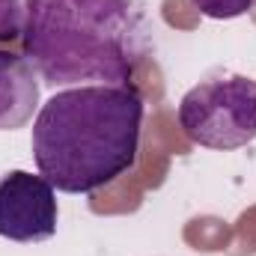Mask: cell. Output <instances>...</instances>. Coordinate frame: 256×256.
<instances>
[{"label": "cell", "instance_id": "6da1fadb", "mask_svg": "<svg viewBox=\"0 0 256 256\" xmlns=\"http://www.w3.org/2000/svg\"><path fill=\"white\" fill-rule=\"evenodd\" d=\"M143 96L131 84H84L54 92L33 122V161L63 194L108 188L137 164Z\"/></svg>", "mask_w": 256, "mask_h": 256}, {"label": "cell", "instance_id": "7a4b0ae2", "mask_svg": "<svg viewBox=\"0 0 256 256\" xmlns=\"http://www.w3.org/2000/svg\"><path fill=\"white\" fill-rule=\"evenodd\" d=\"M24 57L57 84H128L152 54L143 0H27Z\"/></svg>", "mask_w": 256, "mask_h": 256}, {"label": "cell", "instance_id": "3957f363", "mask_svg": "<svg viewBox=\"0 0 256 256\" xmlns=\"http://www.w3.org/2000/svg\"><path fill=\"white\" fill-rule=\"evenodd\" d=\"M185 137L206 149H242L256 140V80L218 72L191 86L179 102Z\"/></svg>", "mask_w": 256, "mask_h": 256}, {"label": "cell", "instance_id": "277c9868", "mask_svg": "<svg viewBox=\"0 0 256 256\" xmlns=\"http://www.w3.org/2000/svg\"><path fill=\"white\" fill-rule=\"evenodd\" d=\"M57 188L39 173L9 170L0 179V238L33 244L57 232Z\"/></svg>", "mask_w": 256, "mask_h": 256}, {"label": "cell", "instance_id": "5b68a950", "mask_svg": "<svg viewBox=\"0 0 256 256\" xmlns=\"http://www.w3.org/2000/svg\"><path fill=\"white\" fill-rule=\"evenodd\" d=\"M39 108V72L24 54L0 51V131H15Z\"/></svg>", "mask_w": 256, "mask_h": 256}, {"label": "cell", "instance_id": "8992f818", "mask_svg": "<svg viewBox=\"0 0 256 256\" xmlns=\"http://www.w3.org/2000/svg\"><path fill=\"white\" fill-rule=\"evenodd\" d=\"M191 3L206 18H214V21H230V18L248 15L256 6V0H191Z\"/></svg>", "mask_w": 256, "mask_h": 256}, {"label": "cell", "instance_id": "52a82bcc", "mask_svg": "<svg viewBox=\"0 0 256 256\" xmlns=\"http://www.w3.org/2000/svg\"><path fill=\"white\" fill-rule=\"evenodd\" d=\"M24 33V6L21 0H0V42L21 39Z\"/></svg>", "mask_w": 256, "mask_h": 256}]
</instances>
